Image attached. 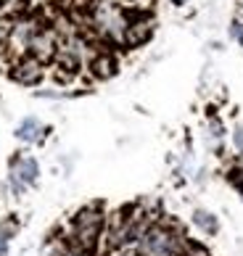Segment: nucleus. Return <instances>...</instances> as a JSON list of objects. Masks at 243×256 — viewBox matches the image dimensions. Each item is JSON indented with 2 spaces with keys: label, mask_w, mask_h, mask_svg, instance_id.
Segmentation results:
<instances>
[{
  "label": "nucleus",
  "mask_w": 243,
  "mask_h": 256,
  "mask_svg": "<svg viewBox=\"0 0 243 256\" xmlns=\"http://www.w3.org/2000/svg\"><path fill=\"white\" fill-rule=\"evenodd\" d=\"M106 220H108V214H106V208H104L100 201L85 204L72 214L64 238H66L72 246H77V248L88 251L90 256H98L100 251H104Z\"/></svg>",
  "instance_id": "obj_1"
},
{
  "label": "nucleus",
  "mask_w": 243,
  "mask_h": 256,
  "mask_svg": "<svg viewBox=\"0 0 243 256\" xmlns=\"http://www.w3.org/2000/svg\"><path fill=\"white\" fill-rule=\"evenodd\" d=\"M185 235L180 230V224H174L170 220H156L146 227V232L138 240V254L140 256H182L185 254Z\"/></svg>",
  "instance_id": "obj_2"
},
{
  "label": "nucleus",
  "mask_w": 243,
  "mask_h": 256,
  "mask_svg": "<svg viewBox=\"0 0 243 256\" xmlns=\"http://www.w3.org/2000/svg\"><path fill=\"white\" fill-rule=\"evenodd\" d=\"M40 161L26 150H16L8 158V174H6V185L11 190L14 198H24L30 188H37L40 182Z\"/></svg>",
  "instance_id": "obj_3"
},
{
  "label": "nucleus",
  "mask_w": 243,
  "mask_h": 256,
  "mask_svg": "<svg viewBox=\"0 0 243 256\" xmlns=\"http://www.w3.org/2000/svg\"><path fill=\"white\" fill-rule=\"evenodd\" d=\"M156 30V18L148 11H130V24L124 32V45L122 48H140L154 37Z\"/></svg>",
  "instance_id": "obj_4"
},
{
  "label": "nucleus",
  "mask_w": 243,
  "mask_h": 256,
  "mask_svg": "<svg viewBox=\"0 0 243 256\" xmlns=\"http://www.w3.org/2000/svg\"><path fill=\"white\" fill-rule=\"evenodd\" d=\"M45 64L32 58V56H24V58H18L11 69H8V77H11L16 84H22V88H37L42 80H45Z\"/></svg>",
  "instance_id": "obj_5"
},
{
  "label": "nucleus",
  "mask_w": 243,
  "mask_h": 256,
  "mask_svg": "<svg viewBox=\"0 0 243 256\" xmlns=\"http://www.w3.org/2000/svg\"><path fill=\"white\" fill-rule=\"evenodd\" d=\"M88 74L92 80H98V82H104V80H111L114 74L119 72V61H116V56L111 48H100L92 53V58L88 61Z\"/></svg>",
  "instance_id": "obj_6"
},
{
  "label": "nucleus",
  "mask_w": 243,
  "mask_h": 256,
  "mask_svg": "<svg viewBox=\"0 0 243 256\" xmlns=\"http://www.w3.org/2000/svg\"><path fill=\"white\" fill-rule=\"evenodd\" d=\"M48 132H50V127L42 124L37 116H24V119L16 124L14 138H16L22 146H40V143H45Z\"/></svg>",
  "instance_id": "obj_7"
},
{
  "label": "nucleus",
  "mask_w": 243,
  "mask_h": 256,
  "mask_svg": "<svg viewBox=\"0 0 243 256\" xmlns=\"http://www.w3.org/2000/svg\"><path fill=\"white\" fill-rule=\"evenodd\" d=\"M190 222H193L196 230H198L201 235H206V238H217L220 230H222L220 216L214 212H209V208H204V206H196L190 212Z\"/></svg>",
  "instance_id": "obj_8"
},
{
  "label": "nucleus",
  "mask_w": 243,
  "mask_h": 256,
  "mask_svg": "<svg viewBox=\"0 0 243 256\" xmlns=\"http://www.w3.org/2000/svg\"><path fill=\"white\" fill-rule=\"evenodd\" d=\"M225 180L230 182V188H236V190L243 196V158L240 156L225 169Z\"/></svg>",
  "instance_id": "obj_9"
},
{
  "label": "nucleus",
  "mask_w": 243,
  "mask_h": 256,
  "mask_svg": "<svg viewBox=\"0 0 243 256\" xmlns=\"http://www.w3.org/2000/svg\"><path fill=\"white\" fill-rule=\"evenodd\" d=\"M18 230H22V224H18L16 216H0V238L11 243L14 238H18Z\"/></svg>",
  "instance_id": "obj_10"
},
{
  "label": "nucleus",
  "mask_w": 243,
  "mask_h": 256,
  "mask_svg": "<svg viewBox=\"0 0 243 256\" xmlns=\"http://www.w3.org/2000/svg\"><path fill=\"white\" fill-rule=\"evenodd\" d=\"M34 98H50V100H64V98H72V92H64V90H34Z\"/></svg>",
  "instance_id": "obj_11"
},
{
  "label": "nucleus",
  "mask_w": 243,
  "mask_h": 256,
  "mask_svg": "<svg viewBox=\"0 0 243 256\" xmlns=\"http://www.w3.org/2000/svg\"><path fill=\"white\" fill-rule=\"evenodd\" d=\"M232 148H236V154L243 158V124L232 127Z\"/></svg>",
  "instance_id": "obj_12"
},
{
  "label": "nucleus",
  "mask_w": 243,
  "mask_h": 256,
  "mask_svg": "<svg viewBox=\"0 0 243 256\" xmlns=\"http://www.w3.org/2000/svg\"><path fill=\"white\" fill-rule=\"evenodd\" d=\"M230 34L236 37V40L240 42V48H243V24H240V22H232V26H230Z\"/></svg>",
  "instance_id": "obj_13"
},
{
  "label": "nucleus",
  "mask_w": 243,
  "mask_h": 256,
  "mask_svg": "<svg viewBox=\"0 0 243 256\" xmlns=\"http://www.w3.org/2000/svg\"><path fill=\"white\" fill-rule=\"evenodd\" d=\"M108 256H140L138 248H116V251H111Z\"/></svg>",
  "instance_id": "obj_14"
},
{
  "label": "nucleus",
  "mask_w": 243,
  "mask_h": 256,
  "mask_svg": "<svg viewBox=\"0 0 243 256\" xmlns=\"http://www.w3.org/2000/svg\"><path fill=\"white\" fill-rule=\"evenodd\" d=\"M0 256H11V243L0 238Z\"/></svg>",
  "instance_id": "obj_15"
},
{
  "label": "nucleus",
  "mask_w": 243,
  "mask_h": 256,
  "mask_svg": "<svg viewBox=\"0 0 243 256\" xmlns=\"http://www.w3.org/2000/svg\"><path fill=\"white\" fill-rule=\"evenodd\" d=\"M188 0H172V6H185Z\"/></svg>",
  "instance_id": "obj_16"
},
{
  "label": "nucleus",
  "mask_w": 243,
  "mask_h": 256,
  "mask_svg": "<svg viewBox=\"0 0 243 256\" xmlns=\"http://www.w3.org/2000/svg\"><path fill=\"white\" fill-rule=\"evenodd\" d=\"M130 3H140V0H130Z\"/></svg>",
  "instance_id": "obj_17"
}]
</instances>
